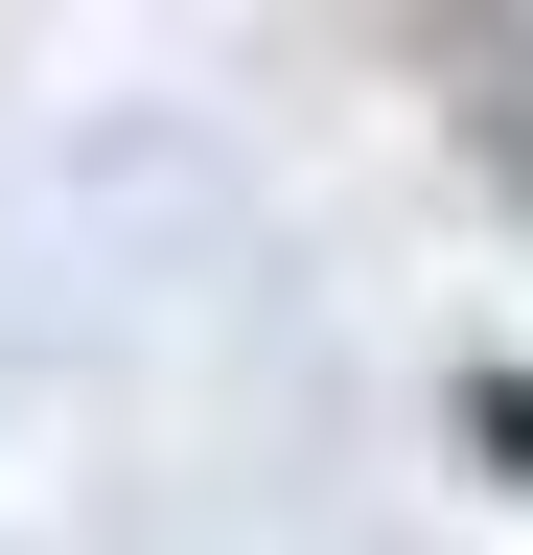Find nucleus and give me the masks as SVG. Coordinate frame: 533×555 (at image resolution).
I'll use <instances>...</instances> for the list:
<instances>
[{
	"instance_id": "f257e3e1",
	"label": "nucleus",
	"mask_w": 533,
	"mask_h": 555,
	"mask_svg": "<svg viewBox=\"0 0 533 555\" xmlns=\"http://www.w3.org/2000/svg\"><path fill=\"white\" fill-rule=\"evenodd\" d=\"M464 440H487V463L533 486V371H464Z\"/></svg>"
}]
</instances>
